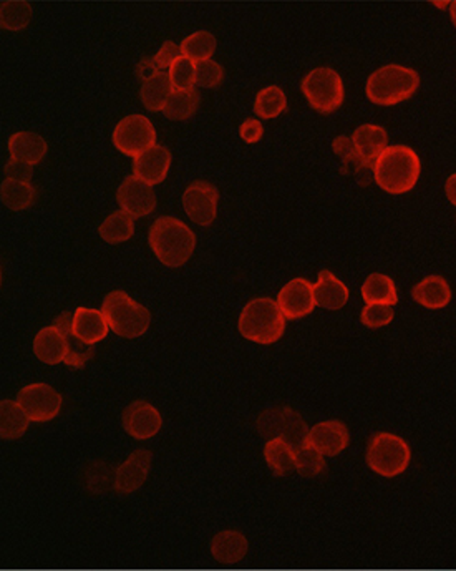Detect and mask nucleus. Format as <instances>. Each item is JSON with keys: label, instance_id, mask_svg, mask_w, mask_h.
Here are the masks:
<instances>
[{"label": "nucleus", "instance_id": "obj_1", "mask_svg": "<svg viewBox=\"0 0 456 571\" xmlns=\"http://www.w3.org/2000/svg\"><path fill=\"white\" fill-rule=\"evenodd\" d=\"M420 170V158L410 147L393 145L376 158L374 180L387 193H407L418 182Z\"/></svg>", "mask_w": 456, "mask_h": 571}, {"label": "nucleus", "instance_id": "obj_2", "mask_svg": "<svg viewBox=\"0 0 456 571\" xmlns=\"http://www.w3.org/2000/svg\"><path fill=\"white\" fill-rule=\"evenodd\" d=\"M148 243L161 263L180 268L191 258L196 236L180 219L161 217L149 228Z\"/></svg>", "mask_w": 456, "mask_h": 571}, {"label": "nucleus", "instance_id": "obj_3", "mask_svg": "<svg viewBox=\"0 0 456 571\" xmlns=\"http://www.w3.org/2000/svg\"><path fill=\"white\" fill-rule=\"evenodd\" d=\"M285 331V318L277 301L258 297L241 311L240 332L248 341L258 344L277 343Z\"/></svg>", "mask_w": 456, "mask_h": 571}, {"label": "nucleus", "instance_id": "obj_4", "mask_svg": "<svg viewBox=\"0 0 456 571\" xmlns=\"http://www.w3.org/2000/svg\"><path fill=\"white\" fill-rule=\"evenodd\" d=\"M418 85L420 77L415 70L390 64L368 77L365 92L370 102L380 107H392L411 98L418 90Z\"/></svg>", "mask_w": 456, "mask_h": 571}, {"label": "nucleus", "instance_id": "obj_5", "mask_svg": "<svg viewBox=\"0 0 456 571\" xmlns=\"http://www.w3.org/2000/svg\"><path fill=\"white\" fill-rule=\"evenodd\" d=\"M102 314L108 328L125 337L135 339L148 331L151 314L148 309L135 303L125 291H112L103 299Z\"/></svg>", "mask_w": 456, "mask_h": 571}, {"label": "nucleus", "instance_id": "obj_6", "mask_svg": "<svg viewBox=\"0 0 456 571\" xmlns=\"http://www.w3.org/2000/svg\"><path fill=\"white\" fill-rule=\"evenodd\" d=\"M411 452L409 444L395 434L380 432L374 435L367 448V464L382 477H397L410 464Z\"/></svg>", "mask_w": 456, "mask_h": 571}, {"label": "nucleus", "instance_id": "obj_7", "mask_svg": "<svg viewBox=\"0 0 456 571\" xmlns=\"http://www.w3.org/2000/svg\"><path fill=\"white\" fill-rule=\"evenodd\" d=\"M300 87L308 105L319 114H332L342 105V79L329 67L310 70Z\"/></svg>", "mask_w": 456, "mask_h": 571}, {"label": "nucleus", "instance_id": "obj_8", "mask_svg": "<svg viewBox=\"0 0 456 571\" xmlns=\"http://www.w3.org/2000/svg\"><path fill=\"white\" fill-rule=\"evenodd\" d=\"M155 141V128L143 115H128L123 120H120L114 128V147L125 153L126 157L138 158L145 151L153 149Z\"/></svg>", "mask_w": 456, "mask_h": 571}, {"label": "nucleus", "instance_id": "obj_9", "mask_svg": "<svg viewBox=\"0 0 456 571\" xmlns=\"http://www.w3.org/2000/svg\"><path fill=\"white\" fill-rule=\"evenodd\" d=\"M17 404L32 422H48L62 411V396L55 388L35 382L19 390Z\"/></svg>", "mask_w": 456, "mask_h": 571}, {"label": "nucleus", "instance_id": "obj_10", "mask_svg": "<svg viewBox=\"0 0 456 571\" xmlns=\"http://www.w3.org/2000/svg\"><path fill=\"white\" fill-rule=\"evenodd\" d=\"M217 200L219 193L216 186L209 182L198 180L186 188L182 194V206L191 221L196 225L207 226L216 217Z\"/></svg>", "mask_w": 456, "mask_h": 571}, {"label": "nucleus", "instance_id": "obj_11", "mask_svg": "<svg viewBox=\"0 0 456 571\" xmlns=\"http://www.w3.org/2000/svg\"><path fill=\"white\" fill-rule=\"evenodd\" d=\"M277 304L283 311L285 320H302L308 316L316 304L314 297V286L304 277L291 279L287 285L279 291Z\"/></svg>", "mask_w": 456, "mask_h": 571}, {"label": "nucleus", "instance_id": "obj_12", "mask_svg": "<svg viewBox=\"0 0 456 571\" xmlns=\"http://www.w3.org/2000/svg\"><path fill=\"white\" fill-rule=\"evenodd\" d=\"M116 200L122 211L131 217H147L156 208V194L151 184L145 183L135 175L126 176L125 182L120 184Z\"/></svg>", "mask_w": 456, "mask_h": 571}, {"label": "nucleus", "instance_id": "obj_13", "mask_svg": "<svg viewBox=\"0 0 456 571\" xmlns=\"http://www.w3.org/2000/svg\"><path fill=\"white\" fill-rule=\"evenodd\" d=\"M122 425L128 435L138 440H147L160 432L163 419L156 407L145 400L131 402L122 415Z\"/></svg>", "mask_w": 456, "mask_h": 571}, {"label": "nucleus", "instance_id": "obj_14", "mask_svg": "<svg viewBox=\"0 0 456 571\" xmlns=\"http://www.w3.org/2000/svg\"><path fill=\"white\" fill-rule=\"evenodd\" d=\"M350 442V434L345 423L341 421H324L316 423L308 430L304 444L314 447L322 456L335 457L345 450Z\"/></svg>", "mask_w": 456, "mask_h": 571}, {"label": "nucleus", "instance_id": "obj_15", "mask_svg": "<svg viewBox=\"0 0 456 571\" xmlns=\"http://www.w3.org/2000/svg\"><path fill=\"white\" fill-rule=\"evenodd\" d=\"M151 467V454L148 450L133 452L125 464L116 470L114 490L118 493H133L138 490L148 477Z\"/></svg>", "mask_w": 456, "mask_h": 571}, {"label": "nucleus", "instance_id": "obj_16", "mask_svg": "<svg viewBox=\"0 0 456 571\" xmlns=\"http://www.w3.org/2000/svg\"><path fill=\"white\" fill-rule=\"evenodd\" d=\"M170 165H172L170 149L155 145L153 149L135 158L133 172L139 180L153 186V184L161 183L166 178Z\"/></svg>", "mask_w": 456, "mask_h": 571}, {"label": "nucleus", "instance_id": "obj_17", "mask_svg": "<svg viewBox=\"0 0 456 571\" xmlns=\"http://www.w3.org/2000/svg\"><path fill=\"white\" fill-rule=\"evenodd\" d=\"M34 353L42 362L50 364V366L65 362L67 354H69L67 337L55 326L44 328L35 336Z\"/></svg>", "mask_w": 456, "mask_h": 571}, {"label": "nucleus", "instance_id": "obj_18", "mask_svg": "<svg viewBox=\"0 0 456 571\" xmlns=\"http://www.w3.org/2000/svg\"><path fill=\"white\" fill-rule=\"evenodd\" d=\"M108 324L103 318L102 311L90 308H77L73 312V334L81 343H100L108 334Z\"/></svg>", "mask_w": 456, "mask_h": 571}, {"label": "nucleus", "instance_id": "obj_19", "mask_svg": "<svg viewBox=\"0 0 456 571\" xmlns=\"http://www.w3.org/2000/svg\"><path fill=\"white\" fill-rule=\"evenodd\" d=\"M314 297H316V304L320 308L335 311V309L343 308L347 304L349 289L341 279H337V276L324 269V271H320L317 283L314 285Z\"/></svg>", "mask_w": 456, "mask_h": 571}, {"label": "nucleus", "instance_id": "obj_20", "mask_svg": "<svg viewBox=\"0 0 456 571\" xmlns=\"http://www.w3.org/2000/svg\"><path fill=\"white\" fill-rule=\"evenodd\" d=\"M413 299L426 309H442L452 301V289L442 276H426L411 291Z\"/></svg>", "mask_w": 456, "mask_h": 571}, {"label": "nucleus", "instance_id": "obj_21", "mask_svg": "<svg viewBox=\"0 0 456 571\" xmlns=\"http://www.w3.org/2000/svg\"><path fill=\"white\" fill-rule=\"evenodd\" d=\"M9 151L12 160L23 161L34 166L46 157V141L32 132H19L9 138Z\"/></svg>", "mask_w": 456, "mask_h": 571}, {"label": "nucleus", "instance_id": "obj_22", "mask_svg": "<svg viewBox=\"0 0 456 571\" xmlns=\"http://www.w3.org/2000/svg\"><path fill=\"white\" fill-rule=\"evenodd\" d=\"M289 413H291L289 409H284V411L266 412L264 415L269 417V421H266L263 417L259 419V422L269 423V429L263 430L264 435H269V432H274L277 437H283V439H285V440L291 442V444H292L291 437H294L296 440L300 442V446H302V444H304V439H306V435H308V429H306V423L302 422L300 417L296 415V413H292L291 419H287Z\"/></svg>", "mask_w": 456, "mask_h": 571}, {"label": "nucleus", "instance_id": "obj_23", "mask_svg": "<svg viewBox=\"0 0 456 571\" xmlns=\"http://www.w3.org/2000/svg\"><path fill=\"white\" fill-rule=\"evenodd\" d=\"M357 153L367 161H376V158L388 149L387 132L382 126H359L352 135Z\"/></svg>", "mask_w": 456, "mask_h": 571}, {"label": "nucleus", "instance_id": "obj_24", "mask_svg": "<svg viewBox=\"0 0 456 571\" xmlns=\"http://www.w3.org/2000/svg\"><path fill=\"white\" fill-rule=\"evenodd\" d=\"M54 326L63 332V336L67 337L69 354H67V359H65V364L69 367H77V369L85 366L90 361L91 354H93V347L89 345V344L81 343L80 339L75 337L72 312H62L54 322Z\"/></svg>", "mask_w": 456, "mask_h": 571}, {"label": "nucleus", "instance_id": "obj_25", "mask_svg": "<svg viewBox=\"0 0 456 571\" xmlns=\"http://www.w3.org/2000/svg\"><path fill=\"white\" fill-rule=\"evenodd\" d=\"M211 553L221 563H236L248 553V540L240 532H221L211 540Z\"/></svg>", "mask_w": 456, "mask_h": 571}, {"label": "nucleus", "instance_id": "obj_26", "mask_svg": "<svg viewBox=\"0 0 456 571\" xmlns=\"http://www.w3.org/2000/svg\"><path fill=\"white\" fill-rule=\"evenodd\" d=\"M296 448L283 437H274L264 447V458L275 475H287L296 469Z\"/></svg>", "mask_w": 456, "mask_h": 571}, {"label": "nucleus", "instance_id": "obj_27", "mask_svg": "<svg viewBox=\"0 0 456 571\" xmlns=\"http://www.w3.org/2000/svg\"><path fill=\"white\" fill-rule=\"evenodd\" d=\"M173 89L172 81H170V73L160 72L158 75L151 77L147 81H143L139 97L143 105L151 110V112H160L165 108L166 102L170 100Z\"/></svg>", "mask_w": 456, "mask_h": 571}, {"label": "nucleus", "instance_id": "obj_28", "mask_svg": "<svg viewBox=\"0 0 456 571\" xmlns=\"http://www.w3.org/2000/svg\"><path fill=\"white\" fill-rule=\"evenodd\" d=\"M30 419L25 415L22 407L13 400L0 402V437L4 440H15L25 434Z\"/></svg>", "mask_w": 456, "mask_h": 571}, {"label": "nucleus", "instance_id": "obj_29", "mask_svg": "<svg viewBox=\"0 0 456 571\" xmlns=\"http://www.w3.org/2000/svg\"><path fill=\"white\" fill-rule=\"evenodd\" d=\"M362 297L367 304H387L395 306L399 303L395 283L385 275L368 276L362 286Z\"/></svg>", "mask_w": 456, "mask_h": 571}, {"label": "nucleus", "instance_id": "obj_30", "mask_svg": "<svg viewBox=\"0 0 456 571\" xmlns=\"http://www.w3.org/2000/svg\"><path fill=\"white\" fill-rule=\"evenodd\" d=\"M199 107V93L196 89L190 90H173L170 100L165 105V116L174 122H182L191 118Z\"/></svg>", "mask_w": 456, "mask_h": 571}, {"label": "nucleus", "instance_id": "obj_31", "mask_svg": "<svg viewBox=\"0 0 456 571\" xmlns=\"http://www.w3.org/2000/svg\"><path fill=\"white\" fill-rule=\"evenodd\" d=\"M133 231H135L133 217L126 215L125 211H114L103 221L102 226L98 228L102 240L110 244L125 243L133 236Z\"/></svg>", "mask_w": 456, "mask_h": 571}, {"label": "nucleus", "instance_id": "obj_32", "mask_svg": "<svg viewBox=\"0 0 456 571\" xmlns=\"http://www.w3.org/2000/svg\"><path fill=\"white\" fill-rule=\"evenodd\" d=\"M215 52H216V37L206 30L188 35L182 42V57L190 58L196 64L211 60Z\"/></svg>", "mask_w": 456, "mask_h": 571}, {"label": "nucleus", "instance_id": "obj_33", "mask_svg": "<svg viewBox=\"0 0 456 571\" xmlns=\"http://www.w3.org/2000/svg\"><path fill=\"white\" fill-rule=\"evenodd\" d=\"M0 196H2V203L9 209L22 211L34 203L35 190L30 183L15 182V180H4L2 188H0Z\"/></svg>", "mask_w": 456, "mask_h": 571}, {"label": "nucleus", "instance_id": "obj_34", "mask_svg": "<svg viewBox=\"0 0 456 571\" xmlns=\"http://www.w3.org/2000/svg\"><path fill=\"white\" fill-rule=\"evenodd\" d=\"M285 108H287L285 93L283 92V89H279L275 85L266 87L264 90L258 93L256 102H254V112L264 120L275 118L277 115L283 114Z\"/></svg>", "mask_w": 456, "mask_h": 571}, {"label": "nucleus", "instance_id": "obj_35", "mask_svg": "<svg viewBox=\"0 0 456 571\" xmlns=\"http://www.w3.org/2000/svg\"><path fill=\"white\" fill-rule=\"evenodd\" d=\"M2 27L7 30H22L32 19V7L27 2H4L0 5Z\"/></svg>", "mask_w": 456, "mask_h": 571}, {"label": "nucleus", "instance_id": "obj_36", "mask_svg": "<svg viewBox=\"0 0 456 571\" xmlns=\"http://www.w3.org/2000/svg\"><path fill=\"white\" fill-rule=\"evenodd\" d=\"M325 469V460L319 450L302 444L296 452V470L302 477H316Z\"/></svg>", "mask_w": 456, "mask_h": 571}, {"label": "nucleus", "instance_id": "obj_37", "mask_svg": "<svg viewBox=\"0 0 456 571\" xmlns=\"http://www.w3.org/2000/svg\"><path fill=\"white\" fill-rule=\"evenodd\" d=\"M224 81V69L213 60H205L196 64L194 83L205 89H216Z\"/></svg>", "mask_w": 456, "mask_h": 571}, {"label": "nucleus", "instance_id": "obj_38", "mask_svg": "<svg viewBox=\"0 0 456 571\" xmlns=\"http://www.w3.org/2000/svg\"><path fill=\"white\" fill-rule=\"evenodd\" d=\"M194 73H196V64L190 58L180 57L170 69V81L173 89L176 90H190L193 89Z\"/></svg>", "mask_w": 456, "mask_h": 571}, {"label": "nucleus", "instance_id": "obj_39", "mask_svg": "<svg viewBox=\"0 0 456 571\" xmlns=\"http://www.w3.org/2000/svg\"><path fill=\"white\" fill-rule=\"evenodd\" d=\"M392 320H393V309L387 304H367L360 314L362 324L372 329L384 328L390 324Z\"/></svg>", "mask_w": 456, "mask_h": 571}, {"label": "nucleus", "instance_id": "obj_40", "mask_svg": "<svg viewBox=\"0 0 456 571\" xmlns=\"http://www.w3.org/2000/svg\"><path fill=\"white\" fill-rule=\"evenodd\" d=\"M180 57H182V47L168 40V42H165V46L161 47L160 52L155 55V62L161 72H166V70L172 69L173 64Z\"/></svg>", "mask_w": 456, "mask_h": 571}, {"label": "nucleus", "instance_id": "obj_41", "mask_svg": "<svg viewBox=\"0 0 456 571\" xmlns=\"http://www.w3.org/2000/svg\"><path fill=\"white\" fill-rule=\"evenodd\" d=\"M4 173L7 176V180H15V182H23V183H30L32 180V166L19 160H9L4 166Z\"/></svg>", "mask_w": 456, "mask_h": 571}, {"label": "nucleus", "instance_id": "obj_42", "mask_svg": "<svg viewBox=\"0 0 456 571\" xmlns=\"http://www.w3.org/2000/svg\"><path fill=\"white\" fill-rule=\"evenodd\" d=\"M264 128L259 120L248 118L240 128V135L248 143H258L263 138Z\"/></svg>", "mask_w": 456, "mask_h": 571}, {"label": "nucleus", "instance_id": "obj_43", "mask_svg": "<svg viewBox=\"0 0 456 571\" xmlns=\"http://www.w3.org/2000/svg\"><path fill=\"white\" fill-rule=\"evenodd\" d=\"M332 149H334V153H335V155H339L342 160H345V158H350V157L357 155V149H355L352 138L345 137V135L335 138V140H334V143H332Z\"/></svg>", "mask_w": 456, "mask_h": 571}, {"label": "nucleus", "instance_id": "obj_44", "mask_svg": "<svg viewBox=\"0 0 456 571\" xmlns=\"http://www.w3.org/2000/svg\"><path fill=\"white\" fill-rule=\"evenodd\" d=\"M160 72L161 70L158 69V65H156V62H155V57H145L138 64V77L143 81H147L148 79H151V77L158 75Z\"/></svg>", "mask_w": 456, "mask_h": 571}, {"label": "nucleus", "instance_id": "obj_45", "mask_svg": "<svg viewBox=\"0 0 456 571\" xmlns=\"http://www.w3.org/2000/svg\"><path fill=\"white\" fill-rule=\"evenodd\" d=\"M445 192L448 200L452 201V205L456 206V173L446 180Z\"/></svg>", "mask_w": 456, "mask_h": 571}, {"label": "nucleus", "instance_id": "obj_46", "mask_svg": "<svg viewBox=\"0 0 456 571\" xmlns=\"http://www.w3.org/2000/svg\"><path fill=\"white\" fill-rule=\"evenodd\" d=\"M450 15H452V22L456 27V2L450 4Z\"/></svg>", "mask_w": 456, "mask_h": 571}]
</instances>
